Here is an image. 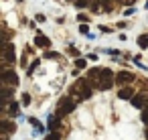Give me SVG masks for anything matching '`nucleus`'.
<instances>
[{"label":"nucleus","mask_w":148,"mask_h":140,"mask_svg":"<svg viewBox=\"0 0 148 140\" xmlns=\"http://www.w3.org/2000/svg\"><path fill=\"white\" fill-rule=\"evenodd\" d=\"M112 85H114V75H112V71H110V69H101V73H99V77H97V89L106 91V89H110Z\"/></svg>","instance_id":"nucleus-1"},{"label":"nucleus","mask_w":148,"mask_h":140,"mask_svg":"<svg viewBox=\"0 0 148 140\" xmlns=\"http://www.w3.org/2000/svg\"><path fill=\"white\" fill-rule=\"evenodd\" d=\"M75 110V102L71 100V97H63L61 102H59V112H57V118H61V116H65V114H71Z\"/></svg>","instance_id":"nucleus-2"},{"label":"nucleus","mask_w":148,"mask_h":140,"mask_svg":"<svg viewBox=\"0 0 148 140\" xmlns=\"http://www.w3.org/2000/svg\"><path fill=\"white\" fill-rule=\"evenodd\" d=\"M2 57H4V61H6V63L16 61V55H14V45L4 43V47H2Z\"/></svg>","instance_id":"nucleus-3"},{"label":"nucleus","mask_w":148,"mask_h":140,"mask_svg":"<svg viewBox=\"0 0 148 140\" xmlns=\"http://www.w3.org/2000/svg\"><path fill=\"white\" fill-rule=\"evenodd\" d=\"M2 83H4V85H16V83H18L16 73L10 71V69H4V71H2Z\"/></svg>","instance_id":"nucleus-4"},{"label":"nucleus","mask_w":148,"mask_h":140,"mask_svg":"<svg viewBox=\"0 0 148 140\" xmlns=\"http://www.w3.org/2000/svg\"><path fill=\"white\" fill-rule=\"evenodd\" d=\"M132 79H134V73H130V71H120V73H118V77H116V81H118L120 85L132 83Z\"/></svg>","instance_id":"nucleus-5"},{"label":"nucleus","mask_w":148,"mask_h":140,"mask_svg":"<svg viewBox=\"0 0 148 140\" xmlns=\"http://www.w3.org/2000/svg\"><path fill=\"white\" fill-rule=\"evenodd\" d=\"M14 130H16V128H14V124H12V122H8V120H4V122H2V136H4V138H8Z\"/></svg>","instance_id":"nucleus-6"},{"label":"nucleus","mask_w":148,"mask_h":140,"mask_svg":"<svg viewBox=\"0 0 148 140\" xmlns=\"http://www.w3.org/2000/svg\"><path fill=\"white\" fill-rule=\"evenodd\" d=\"M35 45L37 47H43V49H47L49 45H51V41H49V37H45V35H37V39H35Z\"/></svg>","instance_id":"nucleus-7"},{"label":"nucleus","mask_w":148,"mask_h":140,"mask_svg":"<svg viewBox=\"0 0 148 140\" xmlns=\"http://www.w3.org/2000/svg\"><path fill=\"white\" fill-rule=\"evenodd\" d=\"M118 95H120L122 100H132V97H134V89H132V87H122Z\"/></svg>","instance_id":"nucleus-8"},{"label":"nucleus","mask_w":148,"mask_h":140,"mask_svg":"<svg viewBox=\"0 0 148 140\" xmlns=\"http://www.w3.org/2000/svg\"><path fill=\"white\" fill-rule=\"evenodd\" d=\"M144 102H146V97H144V93H136V95L132 97V104H134L136 108H142V106H144Z\"/></svg>","instance_id":"nucleus-9"},{"label":"nucleus","mask_w":148,"mask_h":140,"mask_svg":"<svg viewBox=\"0 0 148 140\" xmlns=\"http://www.w3.org/2000/svg\"><path fill=\"white\" fill-rule=\"evenodd\" d=\"M138 45H140L142 49H146V45H148V35H140V37H138Z\"/></svg>","instance_id":"nucleus-10"},{"label":"nucleus","mask_w":148,"mask_h":140,"mask_svg":"<svg viewBox=\"0 0 148 140\" xmlns=\"http://www.w3.org/2000/svg\"><path fill=\"white\" fill-rule=\"evenodd\" d=\"M18 112H21V104H18V102H12V104H10V114L14 116V114H18Z\"/></svg>","instance_id":"nucleus-11"},{"label":"nucleus","mask_w":148,"mask_h":140,"mask_svg":"<svg viewBox=\"0 0 148 140\" xmlns=\"http://www.w3.org/2000/svg\"><path fill=\"white\" fill-rule=\"evenodd\" d=\"M89 2H91V0H75V6L85 8V6H89Z\"/></svg>","instance_id":"nucleus-12"},{"label":"nucleus","mask_w":148,"mask_h":140,"mask_svg":"<svg viewBox=\"0 0 148 140\" xmlns=\"http://www.w3.org/2000/svg\"><path fill=\"white\" fill-rule=\"evenodd\" d=\"M2 95H4V102H8V100H10V95H12L10 85H6V87H4V93H2Z\"/></svg>","instance_id":"nucleus-13"},{"label":"nucleus","mask_w":148,"mask_h":140,"mask_svg":"<svg viewBox=\"0 0 148 140\" xmlns=\"http://www.w3.org/2000/svg\"><path fill=\"white\" fill-rule=\"evenodd\" d=\"M49 128H51V130H57V128H59V120L51 118V120H49Z\"/></svg>","instance_id":"nucleus-14"},{"label":"nucleus","mask_w":148,"mask_h":140,"mask_svg":"<svg viewBox=\"0 0 148 140\" xmlns=\"http://www.w3.org/2000/svg\"><path fill=\"white\" fill-rule=\"evenodd\" d=\"M101 6H103L106 10H110V8L114 6V0H101Z\"/></svg>","instance_id":"nucleus-15"},{"label":"nucleus","mask_w":148,"mask_h":140,"mask_svg":"<svg viewBox=\"0 0 148 140\" xmlns=\"http://www.w3.org/2000/svg\"><path fill=\"white\" fill-rule=\"evenodd\" d=\"M45 57H47V59H59L61 55H59V53H53V51H47V53H45Z\"/></svg>","instance_id":"nucleus-16"},{"label":"nucleus","mask_w":148,"mask_h":140,"mask_svg":"<svg viewBox=\"0 0 148 140\" xmlns=\"http://www.w3.org/2000/svg\"><path fill=\"white\" fill-rule=\"evenodd\" d=\"M31 104V93H23V106H29Z\"/></svg>","instance_id":"nucleus-17"},{"label":"nucleus","mask_w":148,"mask_h":140,"mask_svg":"<svg viewBox=\"0 0 148 140\" xmlns=\"http://www.w3.org/2000/svg\"><path fill=\"white\" fill-rule=\"evenodd\" d=\"M142 122L148 126V108H144V110H142Z\"/></svg>","instance_id":"nucleus-18"},{"label":"nucleus","mask_w":148,"mask_h":140,"mask_svg":"<svg viewBox=\"0 0 148 140\" xmlns=\"http://www.w3.org/2000/svg\"><path fill=\"white\" fill-rule=\"evenodd\" d=\"M85 65H87V63H85L83 59H77V61H75V67H79V69H83Z\"/></svg>","instance_id":"nucleus-19"},{"label":"nucleus","mask_w":148,"mask_h":140,"mask_svg":"<svg viewBox=\"0 0 148 140\" xmlns=\"http://www.w3.org/2000/svg\"><path fill=\"white\" fill-rule=\"evenodd\" d=\"M37 67H39V59H37V61H35V63H33V65H31V67H29V73H33V71H35V69H37Z\"/></svg>","instance_id":"nucleus-20"},{"label":"nucleus","mask_w":148,"mask_h":140,"mask_svg":"<svg viewBox=\"0 0 148 140\" xmlns=\"http://www.w3.org/2000/svg\"><path fill=\"white\" fill-rule=\"evenodd\" d=\"M31 124H33V126H37V128H41V124H39V120H35V118H31Z\"/></svg>","instance_id":"nucleus-21"},{"label":"nucleus","mask_w":148,"mask_h":140,"mask_svg":"<svg viewBox=\"0 0 148 140\" xmlns=\"http://www.w3.org/2000/svg\"><path fill=\"white\" fill-rule=\"evenodd\" d=\"M77 19H79V23H81V21H83V23H87V16H85V14H79Z\"/></svg>","instance_id":"nucleus-22"},{"label":"nucleus","mask_w":148,"mask_h":140,"mask_svg":"<svg viewBox=\"0 0 148 140\" xmlns=\"http://www.w3.org/2000/svg\"><path fill=\"white\" fill-rule=\"evenodd\" d=\"M47 140H59V134H51V136H49Z\"/></svg>","instance_id":"nucleus-23"},{"label":"nucleus","mask_w":148,"mask_h":140,"mask_svg":"<svg viewBox=\"0 0 148 140\" xmlns=\"http://www.w3.org/2000/svg\"><path fill=\"white\" fill-rule=\"evenodd\" d=\"M122 2H124V4H132V2H134V0H122Z\"/></svg>","instance_id":"nucleus-24"},{"label":"nucleus","mask_w":148,"mask_h":140,"mask_svg":"<svg viewBox=\"0 0 148 140\" xmlns=\"http://www.w3.org/2000/svg\"><path fill=\"white\" fill-rule=\"evenodd\" d=\"M18 2H23V0H18Z\"/></svg>","instance_id":"nucleus-25"},{"label":"nucleus","mask_w":148,"mask_h":140,"mask_svg":"<svg viewBox=\"0 0 148 140\" xmlns=\"http://www.w3.org/2000/svg\"><path fill=\"white\" fill-rule=\"evenodd\" d=\"M73 2H75V0H73Z\"/></svg>","instance_id":"nucleus-26"}]
</instances>
